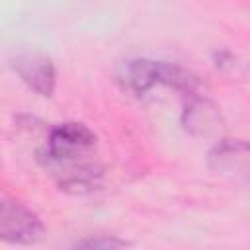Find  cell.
Segmentation results:
<instances>
[{"label": "cell", "mask_w": 250, "mask_h": 250, "mask_svg": "<svg viewBox=\"0 0 250 250\" xmlns=\"http://www.w3.org/2000/svg\"><path fill=\"white\" fill-rule=\"evenodd\" d=\"M0 236L14 244H33L41 240L43 225L25 205L4 199L0 209Z\"/></svg>", "instance_id": "3"}, {"label": "cell", "mask_w": 250, "mask_h": 250, "mask_svg": "<svg viewBox=\"0 0 250 250\" xmlns=\"http://www.w3.org/2000/svg\"><path fill=\"white\" fill-rule=\"evenodd\" d=\"M96 146V135L82 123H61L57 125L47 139V158L51 162H72L80 156H86Z\"/></svg>", "instance_id": "2"}, {"label": "cell", "mask_w": 250, "mask_h": 250, "mask_svg": "<svg viewBox=\"0 0 250 250\" xmlns=\"http://www.w3.org/2000/svg\"><path fill=\"white\" fill-rule=\"evenodd\" d=\"M127 84L137 94L150 90L154 84H166V86H174L176 90L193 92V88L197 86V80L188 70L176 64L154 62V61L143 59V61H133L127 66Z\"/></svg>", "instance_id": "1"}, {"label": "cell", "mask_w": 250, "mask_h": 250, "mask_svg": "<svg viewBox=\"0 0 250 250\" xmlns=\"http://www.w3.org/2000/svg\"><path fill=\"white\" fill-rule=\"evenodd\" d=\"M80 246H88V248H111V246H125V242L121 240H84L80 242Z\"/></svg>", "instance_id": "5"}, {"label": "cell", "mask_w": 250, "mask_h": 250, "mask_svg": "<svg viewBox=\"0 0 250 250\" xmlns=\"http://www.w3.org/2000/svg\"><path fill=\"white\" fill-rule=\"evenodd\" d=\"M14 68L20 78L39 96H51L55 90V68L43 55H21L14 61Z\"/></svg>", "instance_id": "4"}]
</instances>
